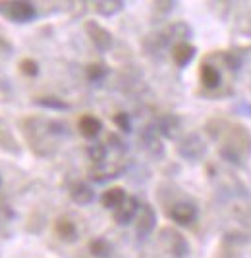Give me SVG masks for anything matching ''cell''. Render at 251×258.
Here are the masks:
<instances>
[{
  "instance_id": "cell-1",
  "label": "cell",
  "mask_w": 251,
  "mask_h": 258,
  "mask_svg": "<svg viewBox=\"0 0 251 258\" xmlns=\"http://www.w3.org/2000/svg\"><path fill=\"white\" fill-rule=\"evenodd\" d=\"M195 216H197L195 206L189 205V203H178V205H174L170 208V218L174 222H178V224H184V226L191 224L195 220Z\"/></svg>"
},
{
  "instance_id": "cell-2",
  "label": "cell",
  "mask_w": 251,
  "mask_h": 258,
  "mask_svg": "<svg viewBox=\"0 0 251 258\" xmlns=\"http://www.w3.org/2000/svg\"><path fill=\"white\" fill-rule=\"evenodd\" d=\"M8 6V14L14 22H29L35 18V8L29 2H12Z\"/></svg>"
},
{
  "instance_id": "cell-3",
  "label": "cell",
  "mask_w": 251,
  "mask_h": 258,
  "mask_svg": "<svg viewBox=\"0 0 251 258\" xmlns=\"http://www.w3.org/2000/svg\"><path fill=\"white\" fill-rule=\"evenodd\" d=\"M87 31H89V37L93 39V43L97 44L101 50H107V48H110V44H112V39H110V33L109 31H105L103 27H98L97 23H89Z\"/></svg>"
},
{
  "instance_id": "cell-4",
  "label": "cell",
  "mask_w": 251,
  "mask_h": 258,
  "mask_svg": "<svg viewBox=\"0 0 251 258\" xmlns=\"http://www.w3.org/2000/svg\"><path fill=\"white\" fill-rule=\"evenodd\" d=\"M137 212V201L135 199H126V203L120 206V208H116V212H114V218H116V222L118 224H130L131 218L135 216Z\"/></svg>"
},
{
  "instance_id": "cell-5",
  "label": "cell",
  "mask_w": 251,
  "mask_h": 258,
  "mask_svg": "<svg viewBox=\"0 0 251 258\" xmlns=\"http://www.w3.org/2000/svg\"><path fill=\"white\" fill-rule=\"evenodd\" d=\"M155 227V212L151 210V206H145L141 210V214L137 218V233L139 235H149Z\"/></svg>"
},
{
  "instance_id": "cell-6",
  "label": "cell",
  "mask_w": 251,
  "mask_h": 258,
  "mask_svg": "<svg viewBox=\"0 0 251 258\" xmlns=\"http://www.w3.org/2000/svg\"><path fill=\"white\" fill-rule=\"evenodd\" d=\"M126 193L120 187H114V189H109L107 193L103 195V206L105 208H120L124 203H126Z\"/></svg>"
},
{
  "instance_id": "cell-7",
  "label": "cell",
  "mask_w": 251,
  "mask_h": 258,
  "mask_svg": "<svg viewBox=\"0 0 251 258\" xmlns=\"http://www.w3.org/2000/svg\"><path fill=\"white\" fill-rule=\"evenodd\" d=\"M199 76H201V83L205 87H209V89H215V87L220 85V72L215 66L203 64L201 66Z\"/></svg>"
},
{
  "instance_id": "cell-8",
  "label": "cell",
  "mask_w": 251,
  "mask_h": 258,
  "mask_svg": "<svg viewBox=\"0 0 251 258\" xmlns=\"http://www.w3.org/2000/svg\"><path fill=\"white\" fill-rule=\"evenodd\" d=\"M101 129H103V123L95 116H83V118L79 119V131L85 137H89V139L97 137L98 133H101Z\"/></svg>"
},
{
  "instance_id": "cell-9",
  "label": "cell",
  "mask_w": 251,
  "mask_h": 258,
  "mask_svg": "<svg viewBox=\"0 0 251 258\" xmlns=\"http://www.w3.org/2000/svg\"><path fill=\"white\" fill-rule=\"evenodd\" d=\"M174 62L180 68H184L191 62V58H193V54H195V48L191 46V44H186V43H180L174 46Z\"/></svg>"
},
{
  "instance_id": "cell-10",
  "label": "cell",
  "mask_w": 251,
  "mask_h": 258,
  "mask_svg": "<svg viewBox=\"0 0 251 258\" xmlns=\"http://www.w3.org/2000/svg\"><path fill=\"white\" fill-rule=\"evenodd\" d=\"M70 195H72V199L76 201L77 205H89L93 201V197H95L93 191H91V187L85 185V183H77Z\"/></svg>"
},
{
  "instance_id": "cell-11",
  "label": "cell",
  "mask_w": 251,
  "mask_h": 258,
  "mask_svg": "<svg viewBox=\"0 0 251 258\" xmlns=\"http://www.w3.org/2000/svg\"><path fill=\"white\" fill-rule=\"evenodd\" d=\"M89 250H91V254H95V256L107 258V256H110L112 247H110V243L107 241V239H95V241H91Z\"/></svg>"
},
{
  "instance_id": "cell-12",
  "label": "cell",
  "mask_w": 251,
  "mask_h": 258,
  "mask_svg": "<svg viewBox=\"0 0 251 258\" xmlns=\"http://www.w3.org/2000/svg\"><path fill=\"white\" fill-rule=\"evenodd\" d=\"M56 233L62 237V239H76V226H74V222H70V220H58L56 222Z\"/></svg>"
},
{
  "instance_id": "cell-13",
  "label": "cell",
  "mask_w": 251,
  "mask_h": 258,
  "mask_svg": "<svg viewBox=\"0 0 251 258\" xmlns=\"http://www.w3.org/2000/svg\"><path fill=\"white\" fill-rule=\"evenodd\" d=\"M176 127H178V119H176L174 116H166V118L161 121V131H163L166 137H174Z\"/></svg>"
},
{
  "instance_id": "cell-14",
  "label": "cell",
  "mask_w": 251,
  "mask_h": 258,
  "mask_svg": "<svg viewBox=\"0 0 251 258\" xmlns=\"http://www.w3.org/2000/svg\"><path fill=\"white\" fill-rule=\"evenodd\" d=\"M172 252L178 256H184L187 252V243L180 235H172Z\"/></svg>"
},
{
  "instance_id": "cell-15",
  "label": "cell",
  "mask_w": 251,
  "mask_h": 258,
  "mask_svg": "<svg viewBox=\"0 0 251 258\" xmlns=\"http://www.w3.org/2000/svg\"><path fill=\"white\" fill-rule=\"evenodd\" d=\"M105 74H107V70H105V66H101V64H93V66H89L87 68V77L91 79V81H98V79H103Z\"/></svg>"
},
{
  "instance_id": "cell-16",
  "label": "cell",
  "mask_w": 251,
  "mask_h": 258,
  "mask_svg": "<svg viewBox=\"0 0 251 258\" xmlns=\"http://www.w3.org/2000/svg\"><path fill=\"white\" fill-rule=\"evenodd\" d=\"M89 156H91V160H103L105 158V154H107V151H105V145H91L89 147Z\"/></svg>"
},
{
  "instance_id": "cell-17",
  "label": "cell",
  "mask_w": 251,
  "mask_h": 258,
  "mask_svg": "<svg viewBox=\"0 0 251 258\" xmlns=\"http://www.w3.org/2000/svg\"><path fill=\"white\" fill-rule=\"evenodd\" d=\"M114 123H116L122 131H130L131 129L130 116H128V114H124V112H120V114H116V116H114Z\"/></svg>"
},
{
  "instance_id": "cell-18",
  "label": "cell",
  "mask_w": 251,
  "mask_h": 258,
  "mask_svg": "<svg viewBox=\"0 0 251 258\" xmlns=\"http://www.w3.org/2000/svg\"><path fill=\"white\" fill-rule=\"evenodd\" d=\"M22 72L25 74V76H37V72H39V68H37V64L33 62V60H23L22 62Z\"/></svg>"
},
{
  "instance_id": "cell-19",
  "label": "cell",
  "mask_w": 251,
  "mask_h": 258,
  "mask_svg": "<svg viewBox=\"0 0 251 258\" xmlns=\"http://www.w3.org/2000/svg\"><path fill=\"white\" fill-rule=\"evenodd\" d=\"M224 62H226V66H228L230 70H238L240 68V56H236V54H224Z\"/></svg>"
},
{
  "instance_id": "cell-20",
  "label": "cell",
  "mask_w": 251,
  "mask_h": 258,
  "mask_svg": "<svg viewBox=\"0 0 251 258\" xmlns=\"http://www.w3.org/2000/svg\"><path fill=\"white\" fill-rule=\"evenodd\" d=\"M41 104L51 106V108H62V110L68 108V104H66V102H60V100H41Z\"/></svg>"
}]
</instances>
